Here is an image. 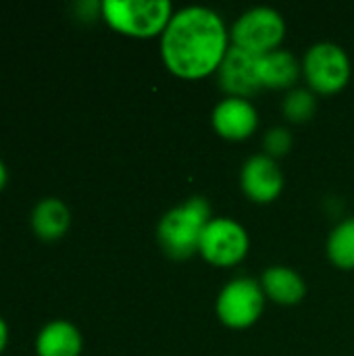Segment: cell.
<instances>
[{"instance_id":"3","label":"cell","mask_w":354,"mask_h":356,"mask_svg":"<svg viewBox=\"0 0 354 356\" xmlns=\"http://www.w3.org/2000/svg\"><path fill=\"white\" fill-rule=\"evenodd\" d=\"M100 15L123 35L152 38L163 35L173 17V6L169 0H104Z\"/></svg>"},{"instance_id":"11","label":"cell","mask_w":354,"mask_h":356,"mask_svg":"<svg viewBox=\"0 0 354 356\" xmlns=\"http://www.w3.org/2000/svg\"><path fill=\"white\" fill-rule=\"evenodd\" d=\"M83 348L81 332L65 319L46 323L35 336L38 356H79Z\"/></svg>"},{"instance_id":"2","label":"cell","mask_w":354,"mask_h":356,"mask_svg":"<svg viewBox=\"0 0 354 356\" xmlns=\"http://www.w3.org/2000/svg\"><path fill=\"white\" fill-rule=\"evenodd\" d=\"M211 221V207L204 198L194 196L167 211L159 223V244L171 259H190L198 252L202 232Z\"/></svg>"},{"instance_id":"4","label":"cell","mask_w":354,"mask_h":356,"mask_svg":"<svg viewBox=\"0 0 354 356\" xmlns=\"http://www.w3.org/2000/svg\"><path fill=\"white\" fill-rule=\"evenodd\" d=\"M232 46L242 48L255 56L277 50L286 35L284 17L271 6H255L238 17L232 27Z\"/></svg>"},{"instance_id":"5","label":"cell","mask_w":354,"mask_h":356,"mask_svg":"<svg viewBox=\"0 0 354 356\" xmlns=\"http://www.w3.org/2000/svg\"><path fill=\"white\" fill-rule=\"evenodd\" d=\"M265 309V292L261 282L250 277L232 280L217 296V317L223 325L234 330H244L257 323Z\"/></svg>"},{"instance_id":"16","label":"cell","mask_w":354,"mask_h":356,"mask_svg":"<svg viewBox=\"0 0 354 356\" xmlns=\"http://www.w3.org/2000/svg\"><path fill=\"white\" fill-rule=\"evenodd\" d=\"M317 111V100L309 90L296 88L292 90L284 100V115L292 123H305L309 121Z\"/></svg>"},{"instance_id":"10","label":"cell","mask_w":354,"mask_h":356,"mask_svg":"<svg viewBox=\"0 0 354 356\" xmlns=\"http://www.w3.org/2000/svg\"><path fill=\"white\" fill-rule=\"evenodd\" d=\"M259 125L257 108L246 98L230 96L213 111V127L225 140H246Z\"/></svg>"},{"instance_id":"17","label":"cell","mask_w":354,"mask_h":356,"mask_svg":"<svg viewBox=\"0 0 354 356\" xmlns=\"http://www.w3.org/2000/svg\"><path fill=\"white\" fill-rule=\"evenodd\" d=\"M263 148H265V154L275 159V156H284L290 152L292 148V136L286 127H273L265 134L263 138Z\"/></svg>"},{"instance_id":"8","label":"cell","mask_w":354,"mask_h":356,"mask_svg":"<svg viewBox=\"0 0 354 356\" xmlns=\"http://www.w3.org/2000/svg\"><path fill=\"white\" fill-rule=\"evenodd\" d=\"M217 77L221 88L236 98L252 96L263 88L259 75V56L236 46H230L217 69Z\"/></svg>"},{"instance_id":"19","label":"cell","mask_w":354,"mask_h":356,"mask_svg":"<svg viewBox=\"0 0 354 356\" xmlns=\"http://www.w3.org/2000/svg\"><path fill=\"white\" fill-rule=\"evenodd\" d=\"M6 184H8V169H6L4 161L0 159V192L6 188Z\"/></svg>"},{"instance_id":"18","label":"cell","mask_w":354,"mask_h":356,"mask_svg":"<svg viewBox=\"0 0 354 356\" xmlns=\"http://www.w3.org/2000/svg\"><path fill=\"white\" fill-rule=\"evenodd\" d=\"M8 340H10V330H8V323L0 317V355L6 350L8 346Z\"/></svg>"},{"instance_id":"14","label":"cell","mask_w":354,"mask_h":356,"mask_svg":"<svg viewBox=\"0 0 354 356\" xmlns=\"http://www.w3.org/2000/svg\"><path fill=\"white\" fill-rule=\"evenodd\" d=\"M259 75L263 88L286 90L292 88L300 77V63L288 50H273L269 54L259 56Z\"/></svg>"},{"instance_id":"13","label":"cell","mask_w":354,"mask_h":356,"mask_svg":"<svg viewBox=\"0 0 354 356\" xmlns=\"http://www.w3.org/2000/svg\"><path fill=\"white\" fill-rule=\"evenodd\" d=\"M261 288L265 296H269L277 305H298L307 294L305 280L290 267H269L261 277Z\"/></svg>"},{"instance_id":"7","label":"cell","mask_w":354,"mask_h":356,"mask_svg":"<svg viewBox=\"0 0 354 356\" xmlns=\"http://www.w3.org/2000/svg\"><path fill=\"white\" fill-rule=\"evenodd\" d=\"M198 252L217 267H232L246 257L248 234L234 219L227 217L211 219L202 232Z\"/></svg>"},{"instance_id":"1","label":"cell","mask_w":354,"mask_h":356,"mask_svg":"<svg viewBox=\"0 0 354 356\" xmlns=\"http://www.w3.org/2000/svg\"><path fill=\"white\" fill-rule=\"evenodd\" d=\"M230 33L223 19L207 6H188L173 13L161 35L165 67L184 79H200L215 73L225 58Z\"/></svg>"},{"instance_id":"6","label":"cell","mask_w":354,"mask_h":356,"mask_svg":"<svg viewBox=\"0 0 354 356\" xmlns=\"http://www.w3.org/2000/svg\"><path fill=\"white\" fill-rule=\"evenodd\" d=\"M303 71L315 92L336 94L351 79V60L338 44L319 42L307 50Z\"/></svg>"},{"instance_id":"9","label":"cell","mask_w":354,"mask_h":356,"mask_svg":"<svg viewBox=\"0 0 354 356\" xmlns=\"http://www.w3.org/2000/svg\"><path fill=\"white\" fill-rule=\"evenodd\" d=\"M242 190L259 204L273 202L284 190V173L275 159L267 154L250 156L242 167Z\"/></svg>"},{"instance_id":"12","label":"cell","mask_w":354,"mask_h":356,"mask_svg":"<svg viewBox=\"0 0 354 356\" xmlns=\"http://www.w3.org/2000/svg\"><path fill=\"white\" fill-rule=\"evenodd\" d=\"M71 225V211L61 198H42L31 211V229L44 242L61 240Z\"/></svg>"},{"instance_id":"15","label":"cell","mask_w":354,"mask_h":356,"mask_svg":"<svg viewBox=\"0 0 354 356\" xmlns=\"http://www.w3.org/2000/svg\"><path fill=\"white\" fill-rule=\"evenodd\" d=\"M328 257L340 269H354V217L332 229L328 238Z\"/></svg>"}]
</instances>
